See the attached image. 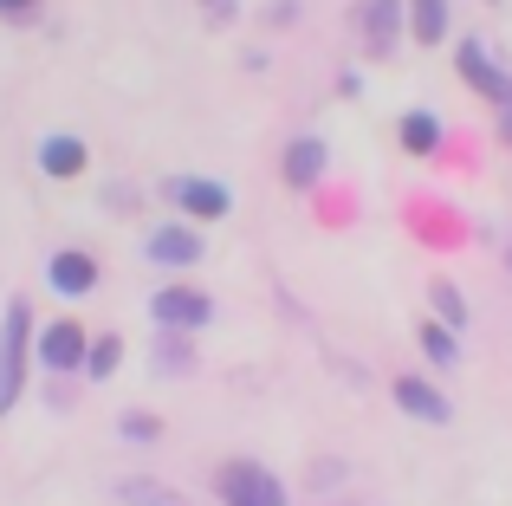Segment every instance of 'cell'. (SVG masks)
<instances>
[{
  "label": "cell",
  "mask_w": 512,
  "mask_h": 506,
  "mask_svg": "<svg viewBox=\"0 0 512 506\" xmlns=\"http://www.w3.org/2000/svg\"><path fill=\"white\" fill-rule=\"evenodd\" d=\"M175 195H182V208H188V215H208V221H221V215H227V189H221V182L182 176V182H175Z\"/></svg>",
  "instance_id": "obj_5"
},
{
  "label": "cell",
  "mask_w": 512,
  "mask_h": 506,
  "mask_svg": "<svg viewBox=\"0 0 512 506\" xmlns=\"http://www.w3.org/2000/svg\"><path fill=\"white\" fill-rule=\"evenodd\" d=\"M208 7H227V0H208Z\"/></svg>",
  "instance_id": "obj_21"
},
{
  "label": "cell",
  "mask_w": 512,
  "mask_h": 506,
  "mask_svg": "<svg viewBox=\"0 0 512 506\" xmlns=\"http://www.w3.org/2000/svg\"><path fill=\"white\" fill-rule=\"evenodd\" d=\"M422 344H428V357H435V364H454V331L422 325Z\"/></svg>",
  "instance_id": "obj_16"
},
{
  "label": "cell",
  "mask_w": 512,
  "mask_h": 506,
  "mask_svg": "<svg viewBox=\"0 0 512 506\" xmlns=\"http://www.w3.org/2000/svg\"><path fill=\"white\" fill-rule=\"evenodd\" d=\"M150 253H156V260H169V266H188V260H201V241L188 228H163L150 241Z\"/></svg>",
  "instance_id": "obj_11"
},
{
  "label": "cell",
  "mask_w": 512,
  "mask_h": 506,
  "mask_svg": "<svg viewBox=\"0 0 512 506\" xmlns=\"http://www.w3.org/2000/svg\"><path fill=\"white\" fill-rule=\"evenodd\" d=\"M409 20H415V39H441L448 33V0H409Z\"/></svg>",
  "instance_id": "obj_13"
},
{
  "label": "cell",
  "mask_w": 512,
  "mask_h": 506,
  "mask_svg": "<svg viewBox=\"0 0 512 506\" xmlns=\"http://www.w3.org/2000/svg\"><path fill=\"white\" fill-rule=\"evenodd\" d=\"M318 176H325V143H318V137L292 143V150H286V182H292V189H312Z\"/></svg>",
  "instance_id": "obj_6"
},
{
  "label": "cell",
  "mask_w": 512,
  "mask_h": 506,
  "mask_svg": "<svg viewBox=\"0 0 512 506\" xmlns=\"http://www.w3.org/2000/svg\"><path fill=\"white\" fill-rule=\"evenodd\" d=\"M117 357H124V344H117V338H98V344L85 351V370H91V377H111Z\"/></svg>",
  "instance_id": "obj_15"
},
{
  "label": "cell",
  "mask_w": 512,
  "mask_h": 506,
  "mask_svg": "<svg viewBox=\"0 0 512 506\" xmlns=\"http://www.w3.org/2000/svg\"><path fill=\"white\" fill-rule=\"evenodd\" d=\"M396 403L409 409V416H422V422H448V403H441V396L428 390L422 377H402V383H396Z\"/></svg>",
  "instance_id": "obj_7"
},
{
  "label": "cell",
  "mask_w": 512,
  "mask_h": 506,
  "mask_svg": "<svg viewBox=\"0 0 512 506\" xmlns=\"http://www.w3.org/2000/svg\"><path fill=\"white\" fill-rule=\"evenodd\" d=\"M52 286L59 292H91L98 286V266H91L85 253H52Z\"/></svg>",
  "instance_id": "obj_8"
},
{
  "label": "cell",
  "mask_w": 512,
  "mask_h": 506,
  "mask_svg": "<svg viewBox=\"0 0 512 506\" xmlns=\"http://www.w3.org/2000/svg\"><path fill=\"white\" fill-rule=\"evenodd\" d=\"M85 351H91V344H85V331H78L72 318H65V325H52L46 338H39V357H46L52 370H78V364H85Z\"/></svg>",
  "instance_id": "obj_4"
},
{
  "label": "cell",
  "mask_w": 512,
  "mask_h": 506,
  "mask_svg": "<svg viewBox=\"0 0 512 506\" xmlns=\"http://www.w3.org/2000/svg\"><path fill=\"white\" fill-rule=\"evenodd\" d=\"M435 305H441L448 318H461V292H454V286H435Z\"/></svg>",
  "instance_id": "obj_19"
},
{
  "label": "cell",
  "mask_w": 512,
  "mask_h": 506,
  "mask_svg": "<svg viewBox=\"0 0 512 506\" xmlns=\"http://www.w3.org/2000/svg\"><path fill=\"white\" fill-rule=\"evenodd\" d=\"M26 7H33V0H0V13H26Z\"/></svg>",
  "instance_id": "obj_20"
},
{
  "label": "cell",
  "mask_w": 512,
  "mask_h": 506,
  "mask_svg": "<svg viewBox=\"0 0 512 506\" xmlns=\"http://www.w3.org/2000/svg\"><path fill=\"white\" fill-rule=\"evenodd\" d=\"M461 72H467V78H474V85H480V91H487V98H512V85H506V78H500V72H493V59H487V52H480V46H474V39H467V46H461Z\"/></svg>",
  "instance_id": "obj_9"
},
{
  "label": "cell",
  "mask_w": 512,
  "mask_h": 506,
  "mask_svg": "<svg viewBox=\"0 0 512 506\" xmlns=\"http://www.w3.org/2000/svg\"><path fill=\"white\" fill-rule=\"evenodd\" d=\"M124 435H130V442H150L156 422H150V416H124Z\"/></svg>",
  "instance_id": "obj_18"
},
{
  "label": "cell",
  "mask_w": 512,
  "mask_h": 506,
  "mask_svg": "<svg viewBox=\"0 0 512 506\" xmlns=\"http://www.w3.org/2000/svg\"><path fill=\"white\" fill-rule=\"evenodd\" d=\"M208 292H195V286H163L156 292V318L163 325H182V331H195V325H208Z\"/></svg>",
  "instance_id": "obj_3"
},
{
  "label": "cell",
  "mask_w": 512,
  "mask_h": 506,
  "mask_svg": "<svg viewBox=\"0 0 512 506\" xmlns=\"http://www.w3.org/2000/svg\"><path fill=\"white\" fill-rule=\"evenodd\" d=\"M221 500L227 506H286L279 481L260 468V461H227L221 468Z\"/></svg>",
  "instance_id": "obj_1"
},
{
  "label": "cell",
  "mask_w": 512,
  "mask_h": 506,
  "mask_svg": "<svg viewBox=\"0 0 512 506\" xmlns=\"http://www.w3.org/2000/svg\"><path fill=\"white\" fill-rule=\"evenodd\" d=\"M402 150L435 156V150H441V124H435L428 111H409V117H402Z\"/></svg>",
  "instance_id": "obj_10"
},
{
  "label": "cell",
  "mask_w": 512,
  "mask_h": 506,
  "mask_svg": "<svg viewBox=\"0 0 512 506\" xmlns=\"http://www.w3.org/2000/svg\"><path fill=\"white\" fill-rule=\"evenodd\" d=\"M363 33H370V46L376 52H389V39H396V0H370V13H363Z\"/></svg>",
  "instance_id": "obj_14"
},
{
  "label": "cell",
  "mask_w": 512,
  "mask_h": 506,
  "mask_svg": "<svg viewBox=\"0 0 512 506\" xmlns=\"http://www.w3.org/2000/svg\"><path fill=\"white\" fill-rule=\"evenodd\" d=\"M124 494H130V500H137V506H156V500H169V494H163V487H150V481H130V487H124Z\"/></svg>",
  "instance_id": "obj_17"
},
{
  "label": "cell",
  "mask_w": 512,
  "mask_h": 506,
  "mask_svg": "<svg viewBox=\"0 0 512 506\" xmlns=\"http://www.w3.org/2000/svg\"><path fill=\"white\" fill-rule=\"evenodd\" d=\"M39 163H46L52 176H78V169H85V143L78 137H52L46 150H39Z\"/></svg>",
  "instance_id": "obj_12"
},
{
  "label": "cell",
  "mask_w": 512,
  "mask_h": 506,
  "mask_svg": "<svg viewBox=\"0 0 512 506\" xmlns=\"http://www.w3.org/2000/svg\"><path fill=\"white\" fill-rule=\"evenodd\" d=\"M20 370H26V305L7 299V331H0V409L20 396Z\"/></svg>",
  "instance_id": "obj_2"
}]
</instances>
